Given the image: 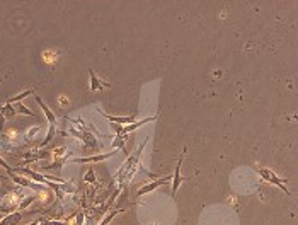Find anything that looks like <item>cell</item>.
Wrapping results in <instances>:
<instances>
[{"instance_id":"1","label":"cell","mask_w":298,"mask_h":225,"mask_svg":"<svg viewBox=\"0 0 298 225\" xmlns=\"http://www.w3.org/2000/svg\"><path fill=\"white\" fill-rule=\"evenodd\" d=\"M259 174H261V176H262L264 179H266V181H269V183H272V184H276L278 188H281L286 194H290V191L286 189V186L283 184V179H279V178L276 176V174L271 172L269 169H259Z\"/></svg>"},{"instance_id":"2","label":"cell","mask_w":298,"mask_h":225,"mask_svg":"<svg viewBox=\"0 0 298 225\" xmlns=\"http://www.w3.org/2000/svg\"><path fill=\"white\" fill-rule=\"evenodd\" d=\"M184 154H186V152H184ZM184 154H182V157H179V160H177V167H176V172H174V179H172V196H176V193H177V188H179V184H181V181H182V176H181V164H182Z\"/></svg>"},{"instance_id":"3","label":"cell","mask_w":298,"mask_h":225,"mask_svg":"<svg viewBox=\"0 0 298 225\" xmlns=\"http://www.w3.org/2000/svg\"><path fill=\"white\" fill-rule=\"evenodd\" d=\"M167 181H170V176H165V178L158 179V181H155V183H152V184H146V186H143V188L138 189V196H143L145 193H150V191H153L155 188H158L160 184L167 183Z\"/></svg>"},{"instance_id":"4","label":"cell","mask_w":298,"mask_h":225,"mask_svg":"<svg viewBox=\"0 0 298 225\" xmlns=\"http://www.w3.org/2000/svg\"><path fill=\"white\" fill-rule=\"evenodd\" d=\"M90 87H92V90H95V89L99 90V89H106V87H109V84H106V82H102V84H101L99 79L95 77V73L90 70Z\"/></svg>"},{"instance_id":"5","label":"cell","mask_w":298,"mask_h":225,"mask_svg":"<svg viewBox=\"0 0 298 225\" xmlns=\"http://www.w3.org/2000/svg\"><path fill=\"white\" fill-rule=\"evenodd\" d=\"M153 120H155V116H153V118H146V120H143V121H138V123H131L130 126H126V128H121V130H118V131H121V133H128V131L136 130L138 126L145 125V123H148V121H153Z\"/></svg>"},{"instance_id":"6","label":"cell","mask_w":298,"mask_h":225,"mask_svg":"<svg viewBox=\"0 0 298 225\" xmlns=\"http://www.w3.org/2000/svg\"><path fill=\"white\" fill-rule=\"evenodd\" d=\"M36 99H38V102H39V106L43 108V111H44V114L48 116V120H50V123L53 125V123H55V116H53V113H51L50 109H48V106H46V104H44V102L41 101V97H38V96H36Z\"/></svg>"},{"instance_id":"7","label":"cell","mask_w":298,"mask_h":225,"mask_svg":"<svg viewBox=\"0 0 298 225\" xmlns=\"http://www.w3.org/2000/svg\"><path fill=\"white\" fill-rule=\"evenodd\" d=\"M109 121H114V123H133L136 120V116H130V118H116V116H107L104 114Z\"/></svg>"},{"instance_id":"8","label":"cell","mask_w":298,"mask_h":225,"mask_svg":"<svg viewBox=\"0 0 298 225\" xmlns=\"http://www.w3.org/2000/svg\"><path fill=\"white\" fill-rule=\"evenodd\" d=\"M43 58H44L48 63H53L55 60H56V55H55L53 51H44V53H43Z\"/></svg>"},{"instance_id":"9","label":"cell","mask_w":298,"mask_h":225,"mask_svg":"<svg viewBox=\"0 0 298 225\" xmlns=\"http://www.w3.org/2000/svg\"><path fill=\"white\" fill-rule=\"evenodd\" d=\"M123 141H125V136H123V138L119 136V138H118V140L114 141V147H121V145H123Z\"/></svg>"},{"instance_id":"10","label":"cell","mask_w":298,"mask_h":225,"mask_svg":"<svg viewBox=\"0 0 298 225\" xmlns=\"http://www.w3.org/2000/svg\"><path fill=\"white\" fill-rule=\"evenodd\" d=\"M60 104H62V106H67V97H63V96H62V97H60Z\"/></svg>"}]
</instances>
